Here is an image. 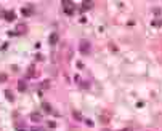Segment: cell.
Segmentation results:
<instances>
[{
    "mask_svg": "<svg viewBox=\"0 0 162 131\" xmlns=\"http://www.w3.org/2000/svg\"><path fill=\"white\" fill-rule=\"evenodd\" d=\"M80 51H82V53H88L90 51V43L88 42H82V43H80Z\"/></svg>",
    "mask_w": 162,
    "mask_h": 131,
    "instance_id": "6da1fadb",
    "label": "cell"
},
{
    "mask_svg": "<svg viewBox=\"0 0 162 131\" xmlns=\"http://www.w3.org/2000/svg\"><path fill=\"white\" fill-rule=\"evenodd\" d=\"M55 40H58V35H53L52 37V43H55Z\"/></svg>",
    "mask_w": 162,
    "mask_h": 131,
    "instance_id": "7a4b0ae2",
    "label": "cell"
}]
</instances>
